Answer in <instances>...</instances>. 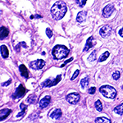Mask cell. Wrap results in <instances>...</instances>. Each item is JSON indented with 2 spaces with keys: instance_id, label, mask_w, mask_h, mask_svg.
Instances as JSON below:
<instances>
[{
  "instance_id": "1",
  "label": "cell",
  "mask_w": 123,
  "mask_h": 123,
  "mask_svg": "<svg viewBox=\"0 0 123 123\" xmlns=\"http://www.w3.org/2000/svg\"><path fill=\"white\" fill-rule=\"evenodd\" d=\"M67 11V7L66 3L63 1H57L53 5V7H51V14L53 19L57 20H61L62 17H64L65 14H66Z\"/></svg>"
},
{
  "instance_id": "2",
  "label": "cell",
  "mask_w": 123,
  "mask_h": 123,
  "mask_svg": "<svg viewBox=\"0 0 123 123\" xmlns=\"http://www.w3.org/2000/svg\"><path fill=\"white\" fill-rule=\"evenodd\" d=\"M52 53L56 59H62L68 56L69 54V49L64 45H56L53 48Z\"/></svg>"
},
{
  "instance_id": "3",
  "label": "cell",
  "mask_w": 123,
  "mask_h": 123,
  "mask_svg": "<svg viewBox=\"0 0 123 123\" xmlns=\"http://www.w3.org/2000/svg\"><path fill=\"white\" fill-rule=\"evenodd\" d=\"M99 91L104 97L111 99H113L117 96V90L111 85H103L100 87Z\"/></svg>"
},
{
  "instance_id": "4",
  "label": "cell",
  "mask_w": 123,
  "mask_h": 123,
  "mask_svg": "<svg viewBox=\"0 0 123 123\" xmlns=\"http://www.w3.org/2000/svg\"><path fill=\"white\" fill-rule=\"evenodd\" d=\"M80 96L78 93H71V94H67L66 97V99L68 103L71 104H76L80 101Z\"/></svg>"
},
{
  "instance_id": "5",
  "label": "cell",
  "mask_w": 123,
  "mask_h": 123,
  "mask_svg": "<svg viewBox=\"0 0 123 123\" xmlns=\"http://www.w3.org/2000/svg\"><path fill=\"white\" fill-rule=\"evenodd\" d=\"M112 27L108 25H103L102 27L100 28L99 30V34L102 37L104 38H108L112 34Z\"/></svg>"
},
{
  "instance_id": "6",
  "label": "cell",
  "mask_w": 123,
  "mask_h": 123,
  "mask_svg": "<svg viewBox=\"0 0 123 123\" xmlns=\"http://www.w3.org/2000/svg\"><path fill=\"white\" fill-rule=\"evenodd\" d=\"M25 92H26V90H25V87L22 85H20L18 88L16 90L15 93L12 94V98L14 99H19V98H22L23 95L25 94Z\"/></svg>"
},
{
  "instance_id": "7",
  "label": "cell",
  "mask_w": 123,
  "mask_h": 123,
  "mask_svg": "<svg viewBox=\"0 0 123 123\" xmlns=\"http://www.w3.org/2000/svg\"><path fill=\"white\" fill-rule=\"evenodd\" d=\"M44 66H45V62L42 60V59H38V60L31 62L30 63L31 68L34 69V70H40V69H42Z\"/></svg>"
},
{
  "instance_id": "8",
  "label": "cell",
  "mask_w": 123,
  "mask_h": 123,
  "mask_svg": "<svg viewBox=\"0 0 123 123\" xmlns=\"http://www.w3.org/2000/svg\"><path fill=\"white\" fill-rule=\"evenodd\" d=\"M115 11V7L113 4H108L103 10V17H110Z\"/></svg>"
},
{
  "instance_id": "9",
  "label": "cell",
  "mask_w": 123,
  "mask_h": 123,
  "mask_svg": "<svg viewBox=\"0 0 123 123\" xmlns=\"http://www.w3.org/2000/svg\"><path fill=\"white\" fill-rule=\"evenodd\" d=\"M62 79V76L59 75V76H57V78L55 79H48L44 81V82L42 84V86L43 87H51V86H53V85H57L59 81L61 80Z\"/></svg>"
},
{
  "instance_id": "10",
  "label": "cell",
  "mask_w": 123,
  "mask_h": 123,
  "mask_svg": "<svg viewBox=\"0 0 123 123\" xmlns=\"http://www.w3.org/2000/svg\"><path fill=\"white\" fill-rule=\"evenodd\" d=\"M96 44V40L94 39L93 36H90V38L87 39L86 43H85V46L84 48V52H87L90 49H91L92 47H94V45Z\"/></svg>"
},
{
  "instance_id": "11",
  "label": "cell",
  "mask_w": 123,
  "mask_h": 123,
  "mask_svg": "<svg viewBox=\"0 0 123 123\" xmlns=\"http://www.w3.org/2000/svg\"><path fill=\"white\" fill-rule=\"evenodd\" d=\"M50 100H51L50 96H49V95L45 96L44 98H43L42 99L39 101V107H40L41 108H45L46 107H48L49 105Z\"/></svg>"
},
{
  "instance_id": "12",
  "label": "cell",
  "mask_w": 123,
  "mask_h": 123,
  "mask_svg": "<svg viewBox=\"0 0 123 123\" xmlns=\"http://www.w3.org/2000/svg\"><path fill=\"white\" fill-rule=\"evenodd\" d=\"M62 116V110L59 108L53 109L49 114V117L53 119H59Z\"/></svg>"
},
{
  "instance_id": "13",
  "label": "cell",
  "mask_w": 123,
  "mask_h": 123,
  "mask_svg": "<svg viewBox=\"0 0 123 123\" xmlns=\"http://www.w3.org/2000/svg\"><path fill=\"white\" fill-rule=\"evenodd\" d=\"M11 112H12L11 109H7V108L1 109V111H0V116H1L0 117V121L3 122V120H5Z\"/></svg>"
},
{
  "instance_id": "14",
  "label": "cell",
  "mask_w": 123,
  "mask_h": 123,
  "mask_svg": "<svg viewBox=\"0 0 123 123\" xmlns=\"http://www.w3.org/2000/svg\"><path fill=\"white\" fill-rule=\"evenodd\" d=\"M19 70H20V72H21V75L23 77H25V78H29V71L25 65H23V64L20 65Z\"/></svg>"
},
{
  "instance_id": "15",
  "label": "cell",
  "mask_w": 123,
  "mask_h": 123,
  "mask_svg": "<svg viewBox=\"0 0 123 123\" xmlns=\"http://www.w3.org/2000/svg\"><path fill=\"white\" fill-rule=\"evenodd\" d=\"M86 14H87V12L85 11L80 12L77 14L76 21H78V22H83V21H85V17H86Z\"/></svg>"
},
{
  "instance_id": "16",
  "label": "cell",
  "mask_w": 123,
  "mask_h": 123,
  "mask_svg": "<svg viewBox=\"0 0 123 123\" xmlns=\"http://www.w3.org/2000/svg\"><path fill=\"white\" fill-rule=\"evenodd\" d=\"M9 35V31L6 27L2 26L0 29V36H1V39H5L6 37H7Z\"/></svg>"
},
{
  "instance_id": "17",
  "label": "cell",
  "mask_w": 123,
  "mask_h": 123,
  "mask_svg": "<svg viewBox=\"0 0 123 123\" xmlns=\"http://www.w3.org/2000/svg\"><path fill=\"white\" fill-rule=\"evenodd\" d=\"M1 54L3 56V58H7L9 55V51L8 49L7 48L6 45H2L1 46Z\"/></svg>"
},
{
  "instance_id": "18",
  "label": "cell",
  "mask_w": 123,
  "mask_h": 123,
  "mask_svg": "<svg viewBox=\"0 0 123 123\" xmlns=\"http://www.w3.org/2000/svg\"><path fill=\"white\" fill-rule=\"evenodd\" d=\"M89 80H90V78H89V76H86L85 78L82 79V80H80V86L82 89H85L87 86H88L89 85Z\"/></svg>"
},
{
  "instance_id": "19",
  "label": "cell",
  "mask_w": 123,
  "mask_h": 123,
  "mask_svg": "<svg viewBox=\"0 0 123 123\" xmlns=\"http://www.w3.org/2000/svg\"><path fill=\"white\" fill-rule=\"evenodd\" d=\"M114 112L118 115H122L123 114V104H119L118 106H117L114 108Z\"/></svg>"
},
{
  "instance_id": "20",
  "label": "cell",
  "mask_w": 123,
  "mask_h": 123,
  "mask_svg": "<svg viewBox=\"0 0 123 123\" xmlns=\"http://www.w3.org/2000/svg\"><path fill=\"white\" fill-rule=\"evenodd\" d=\"M95 122L99 123V122H104V123H110L111 120L106 117H97L95 119Z\"/></svg>"
},
{
  "instance_id": "21",
  "label": "cell",
  "mask_w": 123,
  "mask_h": 123,
  "mask_svg": "<svg viewBox=\"0 0 123 123\" xmlns=\"http://www.w3.org/2000/svg\"><path fill=\"white\" fill-rule=\"evenodd\" d=\"M109 55H110V53H109L108 51H106V52H105L104 54H103L102 56L99 57L98 62H104L105 60H107V59L108 58Z\"/></svg>"
},
{
  "instance_id": "22",
  "label": "cell",
  "mask_w": 123,
  "mask_h": 123,
  "mask_svg": "<svg viewBox=\"0 0 123 123\" xmlns=\"http://www.w3.org/2000/svg\"><path fill=\"white\" fill-rule=\"evenodd\" d=\"M21 112H19V113L17 114V117H21L23 114H25V110H26V108H27V106L24 104H21Z\"/></svg>"
},
{
  "instance_id": "23",
  "label": "cell",
  "mask_w": 123,
  "mask_h": 123,
  "mask_svg": "<svg viewBox=\"0 0 123 123\" xmlns=\"http://www.w3.org/2000/svg\"><path fill=\"white\" fill-rule=\"evenodd\" d=\"M95 108L97 109V111L98 112H102L103 111V105H102V103H101L100 100H97L95 102Z\"/></svg>"
},
{
  "instance_id": "24",
  "label": "cell",
  "mask_w": 123,
  "mask_h": 123,
  "mask_svg": "<svg viewBox=\"0 0 123 123\" xmlns=\"http://www.w3.org/2000/svg\"><path fill=\"white\" fill-rule=\"evenodd\" d=\"M95 59H96V51H93L92 53H91V54L90 55V57H89L88 61L94 62Z\"/></svg>"
},
{
  "instance_id": "25",
  "label": "cell",
  "mask_w": 123,
  "mask_h": 123,
  "mask_svg": "<svg viewBox=\"0 0 123 123\" xmlns=\"http://www.w3.org/2000/svg\"><path fill=\"white\" fill-rule=\"evenodd\" d=\"M36 100H37V97L35 96V95H31V96H30L29 98H27V102H30V104H33V103H35Z\"/></svg>"
},
{
  "instance_id": "26",
  "label": "cell",
  "mask_w": 123,
  "mask_h": 123,
  "mask_svg": "<svg viewBox=\"0 0 123 123\" xmlns=\"http://www.w3.org/2000/svg\"><path fill=\"white\" fill-rule=\"evenodd\" d=\"M87 0H76V3L80 6V7H83L85 6V4L86 3Z\"/></svg>"
},
{
  "instance_id": "27",
  "label": "cell",
  "mask_w": 123,
  "mask_h": 123,
  "mask_svg": "<svg viewBox=\"0 0 123 123\" xmlns=\"http://www.w3.org/2000/svg\"><path fill=\"white\" fill-rule=\"evenodd\" d=\"M112 78L114 79L115 80H117L119 78H120V72L118 71H116L115 72H113L112 74Z\"/></svg>"
},
{
  "instance_id": "28",
  "label": "cell",
  "mask_w": 123,
  "mask_h": 123,
  "mask_svg": "<svg viewBox=\"0 0 123 123\" xmlns=\"http://www.w3.org/2000/svg\"><path fill=\"white\" fill-rule=\"evenodd\" d=\"M46 35H47V36L49 37V38H51V37L53 36V32L49 28L46 29Z\"/></svg>"
},
{
  "instance_id": "29",
  "label": "cell",
  "mask_w": 123,
  "mask_h": 123,
  "mask_svg": "<svg viewBox=\"0 0 123 123\" xmlns=\"http://www.w3.org/2000/svg\"><path fill=\"white\" fill-rule=\"evenodd\" d=\"M79 73H80V71L79 70H76V71H75V73L73 74V76H72V77L71 78V80H75V79L76 78L77 76H78V75H79Z\"/></svg>"
},
{
  "instance_id": "30",
  "label": "cell",
  "mask_w": 123,
  "mask_h": 123,
  "mask_svg": "<svg viewBox=\"0 0 123 123\" xmlns=\"http://www.w3.org/2000/svg\"><path fill=\"white\" fill-rule=\"evenodd\" d=\"M95 91H96V89L94 88V87H91V88L89 90V94H94L95 93Z\"/></svg>"
},
{
  "instance_id": "31",
  "label": "cell",
  "mask_w": 123,
  "mask_h": 123,
  "mask_svg": "<svg viewBox=\"0 0 123 123\" xmlns=\"http://www.w3.org/2000/svg\"><path fill=\"white\" fill-rule=\"evenodd\" d=\"M11 81H12V80H7V82H5V83H3V84H2V85H3V86H7V85H10V84H11Z\"/></svg>"
},
{
  "instance_id": "32",
  "label": "cell",
  "mask_w": 123,
  "mask_h": 123,
  "mask_svg": "<svg viewBox=\"0 0 123 123\" xmlns=\"http://www.w3.org/2000/svg\"><path fill=\"white\" fill-rule=\"evenodd\" d=\"M72 60H73V58H72V57H71V59H69V60H67V61H66V62H64V64H63V65H62V67H64V66H65V65H66V64H67V63L70 62H71V61H72Z\"/></svg>"
},
{
  "instance_id": "33",
  "label": "cell",
  "mask_w": 123,
  "mask_h": 123,
  "mask_svg": "<svg viewBox=\"0 0 123 123\" xmlns=\"http://www.w3.org/2000/svg\"><path fill=\"white\" fill-rule=\"evenodd\" d=\"M119 35H120V36L123 37V28H122L119 31Z\"/></svg>"
},
{
  "instance_id": "34",
  "label": "cell",
  "mask_w": 123,
  "mask_h": 123,
  "mask_svg": "<svg viewBox=\"0 0 123 123\" xmlns=\"http://www.w3.org/2000/svg\"><path fill=\"white\" fill-rule=\"evenodd\" d=\"M35 17H36V18H41V16H39V15H35Z\"/></svg>"
},
{
  "instance_id": "35",
  "label": "cell",
  "mask_w": 123,
  "mask_h": 123,
  "mask_svg": "<svg viewBox=\"0 0 123 123\" xmlns=\"http://www.w3.org/2000/svg\"><path fill=\"white\" fill-rule=\"evenodd\" d=\"M122 90H123V85H122Z\"/></svg>"
}]
</instances>
